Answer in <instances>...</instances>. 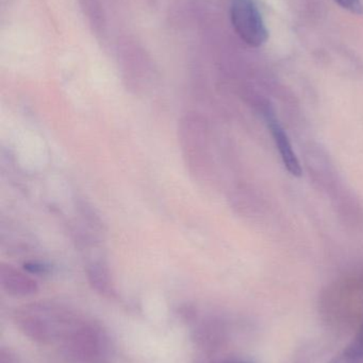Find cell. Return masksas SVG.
I'll return each instance as SVG.
<instances>
[{
    "label": "cell",
    "mask_w": 363,
    "mask_h": 363,
    "mask_svg": "<svg viewBox=\"0 0 363 363\" xmlns=\"http://www.w3.org/2000/svg\"><path fill=\"white\" fill-rule=\"evenodd\" d=\"M230 21L236 33L249 46L260 47L268 40V29L254 0H232Z\"/></svg>",
    "instance_id": "obj_1"
},
{
    "label": "cell",
    "mask_w": 363,
    "mask_h": 363,
    "mask_svg": "<svg viewBox=\"0 0 363 363\" xmlns=\"http://www.w3.org/2000/svg\"><path fill=\"white\" fill-rule=\"evenodd\" d=\"M268 123L286 169L292 176H302V168H300V162H298V157H296V152H294L293 148H292V145L290 143L287 133L283 131V128H281V125H279L278 121L274 117H269Z\"/></svg>",
    "instance_id": "obj_2"
},
{
    "label": "cell",
    "mask_w": 363,
    "mask_h": 363,
    "mask_svg": "<svg viewBox=\"0 0 363 363\" xmlns=\"http://www.w3.org/2000/svg\"><path fill=\"white\" fill-rule=\"evenodd\" d=\"M0 281L4 289L14 296H29L38 290V285L33 279L9 264H1Z\"/></svg>",
    "instance_id": "obj_3"
},
{
    "label": "cell",
    "mask_w": 363,
    "mask_h": 363,
    "mask_svg": "<svg viewBox=\"0 0 363 363\" xmlns=\"http://www.w3.org/2000/svg\"><path fill=\"white\" fill-rule=\"evenodd\" d=\"M341 8L350 11L354 14H362L363 6L360 0H335Z\"/></svg>",
    "instance_id": "obj_4"
},
{
    "label": "cell",
    "mask_w": 363,
    "mask_h": 363,
    "mask_svg": "<svg viewBox=\"0 0 363 363\" xmlns=\"http://www.w3.org/2000/svg\"><path fill=\"white\" fill-rule=\"evenodd\" d=\"M25 269L28 272L33 273V274H44L48 271V268L45 264H36V262L26 264Z\"/></svg>",
    "instance_id": "obj_5"
},
{
    "label": "cell",
    "mask_w": 363,
    "mask_h": 363,
    "mask_svg": "<svg viewBox=\"0 0 363 363\" xmlns=\"http://www.w3.org/2000/svg\"><path fill=\"white\" fill-rule=\"evenodd\" d=\"M230 363H245V362H230Z\"/></svg>",
    "instance_id": "obj_6"
}]
</instances>
